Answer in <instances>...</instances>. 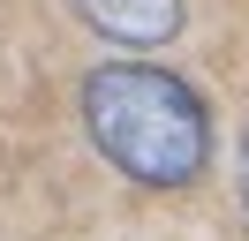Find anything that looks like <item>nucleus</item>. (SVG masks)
I'll return each mask as SVG.
<instances>
[{"label":"nucleus","mask_w":249,"mask_h":241,"mask_svg":"<svg viewBox=\"0 0 249 241\" xmlns=\"http://www.w3.org/2000/svg\"><path fill=\"white\" fill-rule=\"evenodd\" d=\"M83 128L143 189H189L212 158L204 98L174 68H151V60H106L83 75Z\"/></svg>","instance_id":"f257e3e1"},{"label":"nucleus","mask_w":249,"mask_h":241,"mask_svg":"<svg viewBox=\"0 0 249 241\" xmlns=\"http://www.w3.org/2000/svg\"><path fill=\"white\" fill-rule=\"evenodd\" d=\"M68 8L83 15V30H98L106 45H166L174 30H181V0H68Z\"/></svg>","instance_id":"f03ea898"}]
</instances>
